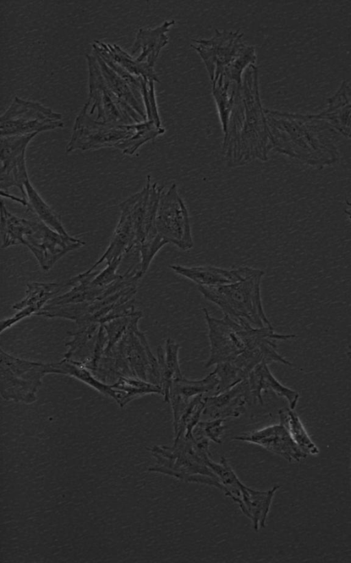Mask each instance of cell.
<instances>
[{
    "label": "cell",
    "instance_id": "603a6c76",
    "mask_svg": "<svg viewBox=\"0 0 351 563\" xmlns=\"http://www.w3.org/2000/svg\"><path fill=\"white\" fill-rule=\"evenodd\" d=\"M317 115L336 131L351 139V88L343 83L328 100L326 109Z\"/></svg>",
    "mask_w": 351,
    "mask_h": 563
},
{
    "label": "cell",
    "instance_id": "52a82bcc",
    "mask_svg": "<svg viewBox=\"0 0 351 563\" xmlns=\"http://www.w3.org/2000/svg\"><path fill=\"white\" fill-rule=\"evenodd\" d=\"M264 274L263 270L256 268L240 281L197 288L204 298L217 305L224 315L237 321L245 320L254 327H271L261 300V284Z\"/></svg>",
    "mask_w": 351,
    "mask_h": 563
},
{
    "label": "cell",
    "instance_id": "83f0119b",
    "mask_svg": "<svg viewBox=\"0 0 351 563\" xmlns=\"http://www.w3.org/2000/svg\"><path fill=\"white\" fill-rule=\"evenodd\" d=\"M115 393V401L121 408L139 396L149 393L162 395L161 388L137 377L121 375L111 385Z\"/></svg>",
    "mask_w": 351,
    "mask_h": 563
},
{
    "label": "cell",
    "instance_id": "4dcf8cb0",
    "mask_svg": "<svg viewBox=\"0 0 351 563\" xmlns=\"http://www.w3.org/2000/svg\"><path fill=\"white\" fill-rule=\"evenodd\" d=\"M53 373L64 374L75 377L104 395L115 399V393L112 386L96 379L88 370L85 364L65 358L60 362L53 363Z\"/></svg>",
    "mask_w": 351,
    "mask_h": 563
},
{
    "label": "cell",
    "instance_id": "30bf717a",
    "mask_svg": "<svg viewBox=\"0 0 351 563\" xmlns=\"http://www.w3.org/2000/svg\"><path fill=\"white\" fill-rule=\"evenodd\" d=\"M86 58L88 69V98L84 107L88 115L99 122L114 124H132L146 121L109 89L95 56L86 54Z\"/></svg>",
    "mask_w": 351,
    "mask_h": 563
},
{
    "label": "cell",
    "instance_id": "4fadbf2b",
    "mask_svg": "<svg viewBox=\"0 0 351 563\" xmlns=\"http://www.w3.org/2000/svg\"><path fill=\"white\" fill-rule=\"evenodd\" d=\"M243 33L236 31L215 30L210 38L193 40L191 47L203 60L210 82L221 76L244 51L247 45L243 41Z\"/></svg>",
    "mask_w": 351,
    "mask_h": 563
},
{
    "label": "cell",
    "instance_id": "d4e9b609",
    "mask_svg": "<svg viewBox=\"0 0 351 563\" xmlns=\"http://www.w3.org/2000/svg\"><path fill=\"white\" fill-rule=\"evenodd\" d=\"M92 54L95 56L105 82L112 92L132 107L144 120H147L141 93L112 69L96 52L93 51Z\"/></svg>",
    "mask_w": 351,
    "mask_h": 563
},
{
    "label": "cell",
    "instance_id": "cb8c5ba5",
    "mask_svg": "<svg viewBox=\"0 0 351 563\" xmlns=\"http://www.w3.org/2000/svg\"><path fill=\"white\" fill-rule=\"evenodd\" d=\"M180 344L173 339L166 340L165 346L157 348V360L160 373V387L162 395L169 402V392L173 382L183 377L179 364Z\"/></svg>",
    "mask_w": 351,
    "mask_h": 563
},
{
    "label": "cell",
    "instance_id": "e575fe53",
    "mask_svg": "<svg viewBox=\"0 0 351 563\" xmlns=\"http://www.w3.org/2000/svg\"><path fill=\"white\" fill-rule=\"evenodd\" d=\"M348 357L351 360V344L348 346V351L347 352Z\"/></svg>",
    "mask_w": 351,
    "mask_h": 563
},
{
    "label": "cell",
    "instance_id": "f1b7e54d",
    "mask_svg": "<svg viewBox=\"0 0 351 563\" xmlns=\"http://www.w3.org/2000/svg\"><path fill=\"white\" fill-rule=\"evenodd\" d=\"M28 210L47 226L64 236H69L63 226L60 215L42 198L29 179L25 184Z\"/></svg>",
    "mask_w": 351,
    "mask_h": 563
},
{
    "label": "cell",
    "instance_id": "3957f363",
    "mask_svg": "<svg viewBox=\"0 0 351 563\" xmlns=\"http://www.w3.org/2000/svg\"><path fill=\"white\" fill-rule=\"evenodd\" d=\"M208 329L210 355L206 368L229 362L241 355L258 354L277 349V342L296 337L295 334L275 333L273 327H254L248 322L237 321L227 315L218 319L203 308Z\"/></svg>",
    "mask_w": 351,
    "mask_h": 563
},
{
    "label": "cell",
    "instance_id": "1f68e13d",
    "mask_svg": "<svg viewBox=\"0 0 351 563\" xmlns=\"http://www.w3.org/2000/svg\"><path fill=\"white\" fill-rule=\"evenodd\" d=\"M225 419H215L212 421H199L193 430V436L196 440H213L220 443V437L223 434Z\"/></svg>",
    "mask_w": 351,
    "mask_h": 563
},
{
    "label": "cell",
    "instance_id": "484cf974",
    "mask_svg": "<svg viewBox=\"0 0 351 563\" xmlns=\"http://www.w3.org/2000/svg\"><path fill=\"white\" fill-rule=\"evenodd\" d=\"M93 49L97 50L108 55L111 59L133 76L142 77L159 82V78L154 70V67L147 63L139 62L117 44L106 43L95 41Z\"/></svg>",
    "mask_w": 351,
    "mask_h": 563
},
{
    "label": "cell",
    "instance_id": "836d02e7",
    "mask_svg": "<svg viewBox=\"0 0 351 563\" xmlns=\"http://www.w3.org/2000/svg\"><path fill=\"white\" fill-rule=\"evenodd\" d=\"M347 205L350 207V209L346 210L345 212L347 213L351 220V202L347 201Z\"/></svg>",
    "mask_w": 351,
    "mask_h": 563
},
{
    "label": "cell",
    "instance_id": "ffe728a7",
    "mask_svg": "<svg viewBox=\"0 0 351 563\" xmlns=\"http://www.w3.org/2000/svg\"><path fill=\"white\" fill-rule=\"evenodd\" d=\"M252 399L254 403L263 404L262 392L272 390L277 395L287 399L289 408L294 410L297 406L299 393L282 385L271 373L268 364L263 362L257 365L247 377Z\"/></svg>",
    "mask_w": 351,
    "mask_h": 563
},
{
    "label": "cell",
    "instance_id": "d6a6232c",
    "mask_svg": "<svg viewBox=\"0 0 351 563\" xmlns=\"http://www.w3.org/2000/svg\"><path fill=\"white\" fill-rule=\"evenodd\" d=\"M154 82H155L153 80L144 78L141 89V95L146 113L147 120L153 121L158 126H162L156 103Z\"/></svg>",
    "mask_w": 351,
    "mask_h": 563
},
{
    "label": "cell",
    "instance_id": "e0dca14e",
    "mask_svg": "<svg viewBox=\"0 0 351 563\" xmlns=\"http://www.w3.org/2000/svg\"><path fill=\"white\" fill-rule=\"evenodd\" d=\"M170 269L198 286L214 287L240 281L251 274L256 268L242 266L225 269L213 265L185 266L170 265Z\"/></svg>",
    "mask_w": 351,
    "mask_h": 563
},
{
    "label": "cell",
    "instance_id": "f546056e",
    "mask_svg": "<svg viewBox=\"0 0 351 563\" xmlns=\"http://www.w3.org/2000/svg\"><path fill=\"white\" fill-rule=\"evenodd\" d=\"M280 423L288 430L297 445L307 455H317L319 450L310 438L299 416L294 410L282 408L278 411Z\"/></svg>",
    "mask_w": 351,
    "mask_h": 563
},
{
    "label": "cell",
    "instance_id": "6da1fadb",
    "mask_svg": "<svg viewBox=\"0 0 351 563\" xmlns=\"http://www.w3.org/2000/svg\"><path fill=\"white\" fill-rule=\"evenodd\" d=\"M223 135V151L228 166L235 168L254 160L268 159L272 146L255 65L249 66L243 74Z\"/></svg>",
    "mask_w": 351,
    "mask_h": 563
},
{
    "label": "cell",
    "instance_id": "7402d4cb",
    "mask_svg": "<svg viewBox=\"0 0 351 563\" xmlns=\"http://www.w3.org/2000/svg\"><path fill=\"white\" fill-rule=\"evenodd\" d=\"M279 488L280 485H274L268 490L260 491L246 485L243 487L237 504L242 512L251 520L255 531L265 527L272 500Z\"/></svg>",
    "mask_w": 351,
    "mask_h": 563
},
{
    "label": "cell",
    "instance_id": "2e32d148",
    "mask_svg": "<svg viewBox=\"0 0 351 563\" xmlns=\"http://www.w3.org/2000/svg\"><path fill=\"white\" fill-rule=\"evenodd\" d=\"M251 401L246 378L219 394L206 396L202 415L213 419L237 417L244 412L246 404Z\"/></svg>",
    "mask_w": 351,
    "mask_h": 563
},
{
    "label": "cell",
    "instance_id": "9a60e30c",
    "mask_svg": "<svg viewBox=\"0 0 351 563\" xmlns=\"http://www.w3.org/2000/svg\"><path fill=\"white\" fill-rule=\"evenodd\" d=\"M232 440L259 445L289 462L300 461L307 456V454L297 445L282 423L237 435Z\"/></svg>",
    "mask_w": 351,
    "mask_h": 563
},
{
    "label": "cell",
    "instance_id": "277c9868",
    "mask_svg": "<svg viewBox=\"0 0 351 563\" xmlns=\"http://www.w3.org/2000/svg\"><path fill=\"white\" fill-rule=\"evenodd\" d=\"M165 131L150 120L132 124L99 122L88 115L83 107L75 120L66 152L115 148L123 154L132 155L142 145L162 135Z\"/></svg>",
    "mask_w": 351,
    "mask_h": 563
},
{
    "label": "cell",
    "instance_id": "9c48e42d",
    "mask_svg": "<svg viewBox=\"0 0 351 563\" xmlns=\"http://www.w3.org/2000/svg\"><path fill=\"white\" fill-rule=\"evenodd\" d=\"M53 373L51 364L20 359L1 350V395L5 400L32 404L42 378Z\"/></svg>",
    "mask_w": 351,
    "mask_h": 563
},
{
    "label": "cell",
    "instance_id": "8fae6325",
    "mask_svg": "<svg viewBox=\"0 0 351 563\" xmlns=\"http://www.w3.org/2000/svg\"><path fill=\"white\" fill-rule=\"evenodd\" d=\"M60 113L38 102L14 97L1 115V137L21 135L64 126Z\"/></svg>",
    "mask_w": 351,
    "mask_h": 563
},
{
    "label": "cell",
    "instance_id": "d6986e66",
    "mask_svg": "<svg viewBox=\"0 0 351 563\" xmlns=\"http://www.w3.org/2000/svg\"><path fill=\"white\" fill-rule=\"evenodd\" d=\"M68 287H71L68 281L66 283L34 282L27 284L25 297L13 306L19 311L12 317L1 320V331L32 314H37L47 301Z\"/></svg>",
    "mask_w": 351,
    "mask_h": 563
},
{
    "label": "cell",
    "instance_id": "7c38bea8",
    "mask_svg": "<svg viewBox=\"0 0 351 563\" xmlns=\"http://www.w3.org/2000/svg\"><path fill=\"white\" fill-rule=\"evenodd\" d=\"M158 235L167 243L182 250L193 246L189 210L173 183L162 192L156 217Z\"/></svg>",
    "mask_w": 351,
    "mask_h": 563
},
{
    "label": "cell",
    "instance_id": "5b68a950",
    "mask_svg": "<svg viewBox=\"0 0 351 563\" xmlns=\"http://www.w3.org/2000/svg\"><path fill=\"white\" fill-rule=\"evenodd\" d=\"M1 247L16 245L28 247L44 271L49 270L62 256L84 246L85 242L64 236L38 219L19 217L10 212L1 202Z\"/></svg>",
    "mask_w": 351,
    "mask_h": 563
},
{
    "label": "cell",
    "instance_id": "7a4b0ae2",
    "mask_svg": "<svg viewBox=\"0 0 351 563\" xmlns=\"http://www.w3.org/2000/svg\"><path fill=\"white\" fill-rule=\"evenodd\" d=\"M265 115L272 149L319 168L338 159L337 131L317 114L265 109Z\"/></svg>",
    "mask_w": 351,
    "mask_h": 563
},
{
    "label": "cell",
    "instance_id": "4316f807",
    "mask_svg": "<svg viewBox=\"0 0 351 563\" xmlns=\"http://www.w3.org/2000/svg\"><path fill=\"white\" fill-rule=\"evenodd\" d=\"M211 85L212 94L216 104L223 133H225L237 93L242 84L239 85L223 77H219L212 82Z\"/></svg>",
    "mask_w": 351,
    "mask_h": 563
},
{
    "label": "cell",
    "instance_id": "5bb4252c",
    "mask_svg": "<svg viewBox=\"0 0 351 563\" xmlns=\"http://www.w3.org/2000/svg\"><path fill=\"white\" fill-rule=\"evenodd\" d=\"M36 135L32 133L1 137V192H9L10 188L16 187L27 200L25 184L29 179L25 152L29 143Z\"/></svg>",
    "mask_w": 351,
    "mask_h": 563
},
{
    "label": "cell",
    "instance_id": "ba28073f",
    "mask_svg": "<svg viewBox=\"0 0 351 563\" xmlns=\"http://www.w3.org/2000/svg\"><path fill=\"white\" fill-rule=\"evenodd\" d=\"M163 190V186L152 182L150 175H147L143 188L124 201L131 213L141 269L143 273H146L159 250L167 245L156 228V212Z\"/></svg>",
    "mask_w": 351,
    "mask_h": 563
},
{
    "label": "cell",
    "instance_id": "ac0fdd59",
    "mask_svg": "<svg viewBox=\"0 0 351 563\" xmlns=\"http://www.w3.org/2000/svg\"><path fill=\"white\" fill-rule=\"evenodd\" d=\"M218 383L214 371L202 379L190 380L183 376L175 380L170 389L168 402L172 409L173 426L178 422L193 398L199 395H213Z\"/></svg>",
    "mask_w": 351,
    "mask_h": 563
},
{
    "label": "cell",
    "instance_id": "44dd1931",
    "mask_svg": "<svg viewBox=\"0 0 351 563\" xmlns=\"http://www.w3.org/2000/svg\"><path fill=\"white\" fill-rule=\"evenodd\" d=\"M174 23V20H169L154 28H140L131 48V55L140 50L136 60L154 67L162 49L168 43L167 34Z\"/></svg>",
    "mask_w": 351,
    "mask_h": 563
},
{
    "label": "cell",
    "instance_id": "8992f818",
    "mask_svg": "<svg viewBox=\"0 0 351 563\" xmlns=\"http://www.w3.org/2000/svg\"><path fill=\"white\" fill-rule=\"evenodd\" d=\"M149 450L156 463L149 471L222 490L217 476L206 463V457L209 454L208 441H197L193 434L180 436L175 438L171 447L154 445Z\"/></svg>",
    "mask_w": 351,
    "mask_h": 563
}]
</instances>
